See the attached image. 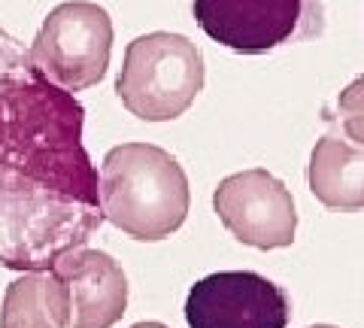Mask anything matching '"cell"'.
<instances>
[{"label": "cell", "instance_id": "1", "mask_svg": "<svg viewBox=\"0 0 364 328\" xmlns=\"http://www.w3.org/2000/svg\"><path fill=\"white\" fill-rule=\"evenodd\" d=\"M85 110L18 55L0 73V265L52 270L100 228V174L82 143Z\"/></svg>", "mask_w": 364, "mask_h": 328}, {"label": "cell", "instance_id": "6", "mask_svg": "<svg viewBox=\"0 0 364 328\" xmlns=\"http://www.w3.org/2000/svg\"><path fill=\"white\" fill-rule=\"evenodd\" d=\"M286 289L255 270H219L198 280L186 298L188 328H286Z\"/></svg>", "mask_w": 364, "mask_h": 328}, {"label": "cell", "instance_id": "11", "mask_svg": "<svg viewBox=\"0 0 364 328\" xmlns=\"http://www.w3.org/2000/svg\"><path fill=\"white\" fill-rule=\"evenodd\" d=\"M337 125L340 134L355 146H364V76L352 79V83L337 97Z\"/></svg>", "mask_w": 364, "mask_h": 328}, {"label": "cell", "instance_id": "5", "mask_svg": "<svg viewBox=\"0 0 364 328\" xmlns=\"http://www.w3.org/2000/svg\"><path fill=\"white\" fill-rule=\"evenodd\" d=\"M191 13L210 40L240 55H264L325 28L318 0H191Z\"/></svg>", "mask_w": 364, "mask_h": 328}, {"label": "cell", "instance_id": "13", "mask_svg": "<svg viewBox=\"0 0 364 328\" xmlns=\"http://www.w3.org/2000/svg\"><path fill=\"white\" fill-rule=\"evenodd\" d=\"M310 328H337V325H310Z\"/></svg>", "mask_w": 364, "mask_h": 328}, {"label": "cell", "instance_id": "12", "mask_svg": "<svg viewBox=\"0 0 364 328\" xmlns=\"http://www.w3.org/2000/svg\"><path fill=\"white\" fill-rule=\"evenodd\" d=\"M131 328H170V325H164V322H136Z\"/></svg>", "mask_w": 364, "mask_h": 328}, {"label": "cell", "instance_id": "2", "mask_svg": "<svg viewBox=\"0 0 364 328\" xmlns=\"http://www.w3.org/2000/svg\"><path fill=\"white\" fill-rule=\"evenodd\" d=\"M100 210L134 240H164L182 228L191 207L188 176L161 146L122 143L100 164Z\"/></svg>", "mask_w": 364, "mask_h": 328}, {"label": "cell", "instance_id": "3", "mask_svg": "<svg viewBox=\"0 0 364 328\" xmlns=\"http://www.w3.org/2000/svg\"><path fill=\"white\" fill-rule=\"evenodd\" d=\"M207 67L200 49L182 33L152 31L128 43L116 92L143 122L179 119L203 92Z\"/></svg>", "mask_w": 364, "mask_h": 328}, {"label": "cell", "instance_id": "8", "mask_svg": "<svg viewBox=\"0 0 364 328\" xmlns=\"http://www.w3.org/2000/svg\"><path fill=\"white\" fill-rule=\"evenodd\" d=\"M52 274L67 295V328H112L128 310V277L109 253L79 246L55 262Z\"/></svg>", "mask_w": 364, "mask_h": 328}, {"label": "cell", "instance_id": "9", "mask_svg": "<svg viewBox=\"0 0 364 328\" xmlns=\"http://www.w3.org/2000/svg\"><path fill=\"white\" fill-rule=\"evenodd\" d=\"M310 191L331 210L355 213L364 207V146L343 134H325L313 146L306 167Z\"/></svg>", "mask_w": 364, "mask_h": 328}, {"label": "cell", "instance_id": "10", "mask_svg": "<svg viewBox=\"0 0 364 328\" xmlns=\"http://www.w3.org/2000/svg\"><path fill=\"white\" fill-rule=\"evenodd\" d=\"M0 328H67V295L52 270L13 280L4 292Z\"/></svg>", "mask_w": 364, "mask_h": 328}, {"label": "cell", "instance_id": "4", "mask_svg": "<svg viewBox=\"0 0 364 328\" xmlns=\"http://www.w3.org/2000/svg\"><path fill=\"white\" fill-rule=\"evenodd\" d=\"M112 37V18L104 6L67 0L43 18L28 58L67 92H85L107 76Z\"/></svg>", "mask_w": 364, "mask_h": 328}, {"label": "cell", "instance_id": "7", "mask_svg": "<svg viewBox=\"0 0 364 328\" xmlns=\"http://www.w3.org/2000/svg\"><path fill=\"white\" fill-rule=\"evenodd\" d=\"M213 207L237 240L255 250H279L294 243L298 213L291 191L264 167L225 176L213 191Z\"/></svg>", "mask_w": 364, "mask_h": 328}]
</instances>
